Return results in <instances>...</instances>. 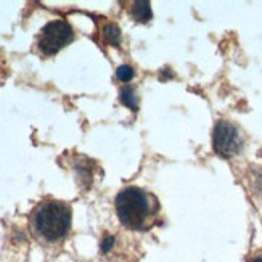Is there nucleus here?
<instances>
[{
  "label": "nucleus",
  "mask_w": 262,
  "mask_h": 262,
  "mask_svg": "<svg viewBox=\"0 0 262 262\" xmlns=\"http://www.w3.org/2000/svg\"><path fill=\"white\" fill-rule=\"evenodd\" d=\"M151 204L156 201L139 187H127L116 196V211L122 225L127 229H142L153 214Z\"/></svg>",
  "instance_id": "nucleus-1"
},
{
  "label": "nucleus",
  "mask_w": 262,
  "mask_h": 262,
  "mask_svg": "<svg viewBox=\"0 0 262 262\" xmlns=\"http://www.w3.org/2000/svg\"><path fill=\"white\" fill-rule=\"evenodd\" d=\"M32 224L36 232L47 242L63 238L71 227V209L61 201H47L34 211Z\"/></svg>",
  "instance_id": "nucleus-2"
},
{
  "label": "nucleus",
  "mask_w": 262,
  "mask_h": 262,
  "mask_svg": "<svg viewBox=\"0 0 262 262\" xmlns=\"http://www.w3.org/2000/svg\"><path fill=\"white\" fill-rule=\"evenodd\" d=\"M212 146L214 151L219 156L232 158L240 153L243 146V139L232 122L219 121L212 130Z\"/></svg>",
  "instance_id": "nucleus-3"
},
{
  "label": "nucleus",
  "mask_w": 262,
  "mask_h": 262,
  "mask_svg": "<svg viewBox=\"0 0 262 262\" xmlns=\"http://www.w3.org/2000/svg\"><path fill=\"white\" fill-rule=\"evenodd\" d=\"M73 39V28L66 21H50L39 36V49L45 55H55Z\"/></svg>",
  "instance_id": "nucleus-4"
},
{
  "label": "nucleus",
  "mask_w": 262,
  "mask_h": 262,
  "mask_svg": "<svg viewBox=\"0 0 262 262\" xmlns=\"http://www.w3.org/2000/svg\"><path fill=\"white\" fill-rule=\"evenodd\" d=\"M132 15L139 23H146L151 19V5L146 0H139L132 7Z\"/></svg>",
  "instance_id": "nucleus-5"
},
{
  "label": "nucleus",
  "mask_w": 262,
  "mask_h": 262,
  "mask_svg": "<svg viewBox=\"0 0 262 262\" xmlns=\"http://www.w3.org/2000/svg\"><path fill=\"white\" fill-rule=\"evenodd\" d=\"M121 103L122 105H126V106H129L130 110H134V111H137L139 110V97H137V94H135V90L132 89V87H124L122 90H121Z\"/></svg>",
  "instance_id": "nucleus-6"
},
{
  "label": "nucleus",
  "mask_w": 262,
  "mask_h": 262,
  "mask_svg": "<svg viewBox=\"0 0 262 262\" xmlns=\"http://www.w3.org/2000/svg\"><path fill=\"white\" fill-rule=\"evenodd\" d=\"M103 37L108 43L111 45H118L119 40H121V31L116 25H113V23H108V25L103 26Z\"/></svg>",
  "instance_id": "nucleus-7"
},
{
  "label": "nucleus",
  "mask_w": 262,
  "mask_h": 262,
  "mask_svg": "<svg viewBox=\"0 0 262 262\" xmlns=\"http://www.w3.org/2000/svg\"><path fill=\"white\" fill-rule=\"evenodd\" d=\"M116 76H118V79L121 82H129V81H132V77H134V70L129 64H122V66L118 68Z\"/></svg>",
  "instance_id": "nucleus-8"
},
{
  "label": "nucleus",
  "mask_w": 262,
  "mask_h": 262,
  "mask_svg": "<svg viewBox=\"0 0 262 262\" xmlns=\"http://www.w3.org/2000/svg\"><path fill=\"white\" fill-rule=\"evenodd\" d=\"M113 245H115V236L106 235V236L103 238V242H101V253L106 254L108 251H111Z\"/></svg>",
  "instance_id": "nucleus-9"
},
{
  "label": "nucleus",
  "mask_w": 262,
  "mask_h": 262,
  "mask_svg": "<svg viewBox=\"0 0 262 262\" xmlns=\"http://www.w3.org/2000/svg\"><path fill=\"white\" fill-rule=\"evenodd\" d=\"M251 262H262V257H256V259H253Z\"/></svg>",
  "instance_id": "nucleus-10"
}]
</instances>
